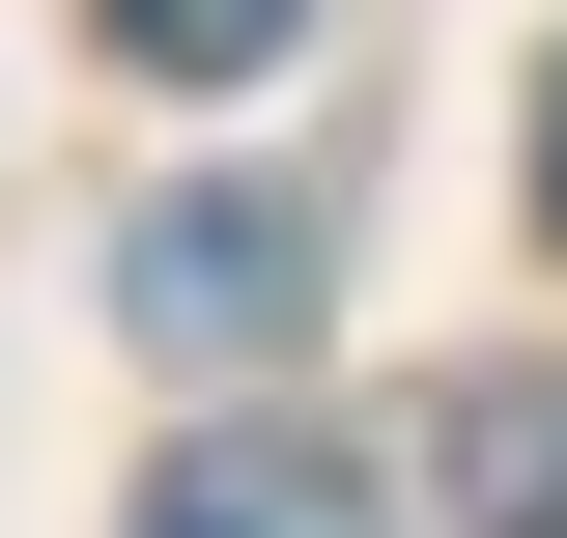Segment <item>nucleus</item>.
<instances>
[{
  "label": "nucleus",
  "mask_w": 567,
  "mask_h": 538,
  "mask_svg": "<svg viewBox=\"0 0 567 538\" xmlns=\"http://www.w3.org/2000/svg\"><path fill=\"white\" fill-rule=\"evenodd\" d=\"M454 510H483V538H567V369H483V397H454Z\"/></svg>",
  "instance_id": "nucleus-3"
},
{
  "label": "nucleus",
  "mask_w": 567,
  "mask_h": 538,
  "mask_svg": "<svg viewBox=\"0 0 567 538\" xmlns=\"http://www.w3.org/2000/svg\"><path fill=\"white\" fill-rule=\"evenodd\" d=\"M312 0H114V58H171V85H227V58H284Z\"/></svg>",
  "instance_id": "nucleus-4"
},
{
  "label": "nucleus",
  "mask_w": 567,
  "mask_h": 538,
  "mask_svg": "<svg viewBox=\"0 0 567 538\" xmlns=\"http://www.w3.org/2000/svg\"><path fill=\"white\" fill-rule=\"evenodd\" d=\"M539 227H567V58H539Z\"/></svg>",
  "instance_id": "nucleus-5"
},
{
  "label": "nucleus",
  "mask_w": 567,
  "mask_h": 538,
  "mask_svg": "<svg viewBox=\"0 0 567 538\" xmlns=\"http://www.w3.org/2000/svg\"><path fill=\"white\" fill-rule=\"evenodd\" d=\"M142 538H369V482L312 454V425H199V454L142 482Z\"/></svg>",
  "instance_id": "nucleus-2"
},
{
  "label": "nucleus",
  "mask_w": 567,
  "mask_h": 538,
  "mask_svg": "<svg viewBox=\"0 0 567 538\" xmlns=\"http://www.w3.org/2000/svg\"><path fill=\"white\" fill-rule=\"evenodd\" d=\"M114 312L199 340V369H256V340L312 312V227H284V199H171V227H114Z\"/></svg>",
  "instance_id": "nucleus-1"
}]
</instances>
